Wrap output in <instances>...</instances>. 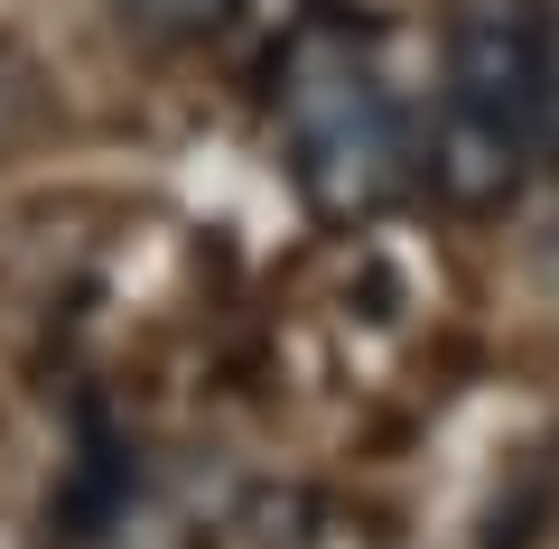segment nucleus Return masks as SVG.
Returning <instances> with one entry per match:
<instances>
[{
    "label": "nucleus",
    "instance_id": "nucleus-1",
    "mask_svg": "<svg viewBox=\"0 0 559 549\" xmlns=\"http://www.w3.org/2000/svg\"><path fill=\"white\" fill-rule=\"evenodd\" d=\"M271 112L318 215H382L411 187V121L382 75L373 20H355L336 0L299 10L271 57Z\"/></svg>",
    "mask_w": 559,
    "mask_h": 549
},
{
    "label": "nucleus",
    "instance_id": "nucleus-2",
    "mask_svg": "<svg viewBox=\"0 0 559 549\" xmlns=\"http://www.w3.org/2000/svg\"><path fill=\"white\" fill-rule=\"evenodd\" d=\"M532 94H540V10L532 0H457L448 103H439V140H429V177L457 215H495L522 196V177L540 158Z\"/></svg>",
    "mask_w": 559,
    "mask_h": 549
},
{
    "label": "nucleus",
    "instance_id": "nucleus-3",
    "mask_svg": "<svg viewBox=\"0 0 559 549\" xmlns=\"http://www.w3.org/2000/svg\"><path fill=\"white\" fill-rule=\"evenodd\" d=\"M131 485H140V466H131V447H121L112 410L84 401L75 410V466H66V493H57L66 530H75V540H103V530L121 522V503H131Z\"/></svg>",
    "mask_w": 559,
    "mask_h": 549
},
{
    "label": "nucleus",
    "instance_id": "nucleus-4",
    "mask_svg": "<svg viewBox=\"0 0 559 549\" xmlns=\"http://www.w3.org/2000/svg\"><path fill=\"white\" fill-rule=\"evenodd\" d=\"M140 28H168V38H197V28H224L234 0H121Z\"/></svg>",
    "mask_w": 559,
    "mask_h": 549
},
{
    "label": "nucleus",
    "instance_id": "nucleus-5",
    "mask_svg": "<svg viewBox=\"0 0 559 549\" xmlns=\"http://www.w3.org/2000/svg\"><path fill=\"white\" fill-rule=\"evenodd\" d=\"M532 131H540V158L559 168V20H540V94H532Z\"/></svg>",
    "mask_w": 559,
    "mask_h": 549
},
{
    "label": "nucleus",
    "instance_id": "nucleus-6",
    "mask_svg": "<svg viewBox=\"0 0 559 549\" xmlns=\"http://www.w3.org/2000/svg\"><path fill=\"white\" fill-rule=\"evenodd\" d=\"M20 131H28V75H20L10 57H0V150H10Z\"/></svg>",
    "mask_w": 559,
    "mask_h": 549
}]
</instances>
